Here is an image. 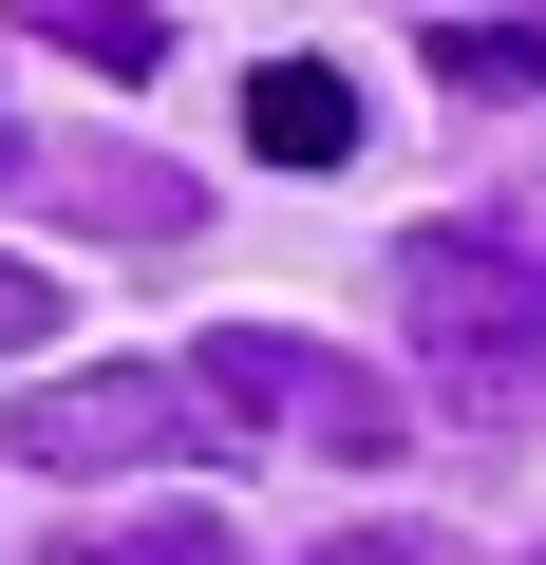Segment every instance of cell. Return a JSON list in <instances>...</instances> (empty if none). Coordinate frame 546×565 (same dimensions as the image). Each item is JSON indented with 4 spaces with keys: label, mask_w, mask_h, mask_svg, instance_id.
<instances>
[{
    "label": "cell",
    "mask_w": 546,
    "mask_h": 565,
    "mask_svg": "<svg viewBox=\"0 0 546 565\" xmlns=\"http://www.w3.org/2000/svg\"><path fill=\"white\" fill-rule=\"evenodd\" d=\"M396 321L452 359V396L527 415V396H546V245H527V226H415V245H396Z\"/></svg>",
    "instance_id": "1"
},
{
    "label": "cell",
    "mask_w": 546,
    "mask_h": 565,
    "mask_svg": "<svg viewBox=\"0 0 546 565\" xmlns=\"http://www.w3.org/2000/svg\"><path fill=\"white\" fill-rule=\"evenodd\" d=\"M207 434H226L207 377H151V359H95V377L20 396V471H189Z\"/></svg>",
    "instance_id": "2"
},
{
    "label": "cell",
    "mask_w": 546,
    "mask_h": 565,
    "mask_svg": "<svg viewBox=\"0 0 546 565\" xmlns=\"http://www.w3.org/2000/svg\"><path fill=\"white\" fill-rule=\"evenodd\" d=\"M189 377H207V415H226V434H264V415H283V434H321V452H396V396H377L358 359H302L283 321L189 340Z\"/></svg>",
    "instance_id": "3"
},
{
    "label": "cell",
    "mask_w": 546,
    "mask_h": 565,
    "mask_svg": "<svg viewBox=\"0 0 546 565\" xmlns=\"http://www.w3.org/2000/svg\"><path fill=\"white\" fill-rule=\"evenodd\" d=\"M245 151H264V170H340V151H358V76H340V57H264V76H245Z\"/></svg>",
    "instance_id": "4"
},
{
    "label": "cell",
    "mask_w": 546,
    "mask_h": 565,
    "mask_svg": "<svg viewBox=\"0 0 546 565\" xmlns=\"http://www.w3.org/2000/svg\"><path fill=\"white\" fill-rule=\"evenodd\" d=\"M20 39H57V57H76V76H114V95H132V76H170V20H151V0H20Z\"/></svg>",
    "instance_id": "5"
},
{
    "label": "cell",
    "mask_w": 546,
    "mask_h": 565,
    "mask_svg": "<svg viewBox=\"0 0 546 565\" xmlns=\"http://www.w3.org/2000/svg\"><path fill=\"white\" fill-rule=\"evenodd\" d=\"M57 207H76V226H114V245H189V170H151V151H95Z\"/></svg>",
    "instance_id": "6"
},
{
    "label": "cell",
    "mask_w": 546,
    "mask_h": 565,
    "mask_svg": "<svg viewBox=\"0 0 546 565\" xmlns=\"http://www.w3.org/2000/svg\"><path fill=\"white\" fill-rule=\"evenodd\" d=\"M57 565H245V546H226L207 490H170V509H132V527H57Z\"/></svg>",
    "instance_id": "7"
},
{
    "label": "cell",
    "mask_w": 546,
    "mask_h": 565,
    "mask_svg": "<svg viewBox=\"0 0 546 565\" xmlns=\"http://www.w3.org/2000/svg\"><path fill=\"white\" fill-rule=\"evenodd\" d=\"M433 76H452V95H527V76H546V39H527V20H452V39H433Z\"/></svg>",
    "instance_id": "8"
},
{
    "label": "cell",
    "mask_w": 546,
    "mask_h": 565,
    "mask_svg": "<svg viewBox=\"0 0 546 565\" xmlns=\"http://www.w3.org/2000/svg\"><path fill=\"white\" fill-rule=\"evenodd\" d=\"M39 340H57V282H39V264H0V359H39Z\"/></svg>",
    "instance_id": "9"
},
{
    "label": "cell",
    "mask_w": 546,
    "mask_h": 565,
    "mask_svg": "<svg viewBox=\"0 0 546 565\" xmlns=\"http://www.w3.org/2000/svg\"><path fill=\"white\" fill-rule=\"evenodd\" d=\"M321 565H433V546H415V527H340Z\"/></svg>",
    "instance_id": "10"
}]
</instances>
